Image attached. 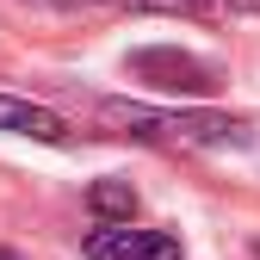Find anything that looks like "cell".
I'll return each instance as SVG.
<instances>
[{
	"instance_id": "cell-1",
	"label": "cell",
	"mask_w": 260,
	"mask_h": 260,
	"mask_svg": "<svg viewBox=\"0 0 260 260\" xmlns=\"http://www.w3.org/2000/svg\"><path fill=\"white\" fill-rule=\"evenodd\" d=\"M93 118L112 124L118 137L161 143V149H223V143L248 137V124L223 118V112H155V106H130V100H100Z\"/></svg>"
},
{
	"instance_id": "cell-2",
	"label": "cell",
	"mask_w": 260,
	"mask_h": 260,
	"mask_svg": "<svg viewBox=\"0 0 260 260\" xmlns=\"http://www.w3.org/2000/svg\"><path fill=\"white\" fill-rule=\"evenodd\" d=\"M137 81L161 87V93H211L217 87V69L205 56H192V50H174V44H143V50H130L124 62Z\"/></svg>"
},
{
	"instance_id": "cell-3",
	"label": "cell",
	"mask_w": 260,
	"mask_h": 260,
	"mask_svg": "<svg viewBox=\"0 0 260 260\" xmlns=\"http://www.w3.org/2000/svg\"><path fill=\"white\" fill-rule=\"evenodd\" d=\"M87 260H180V236L130 230V217H118V223H100L87 236Z\"/></svg>"
},
{
	"instance_id": "cell-4",
	"label": "cell",
	"mask_w": 260,
	"mask_h": 260,
	"mask_svg": "<svg viewBox=\"0 0 260 260\" xmlns=\"http://www.w3.org/2000/svg\"><path fill=\"white\" fill-rule=\"evenodd\" d=\"M50 7H112V13H174V19H242L260 0H50Z\"/></svg>"
},
{
	"instance_id": "cell-5",
	"label": "cell",
	"mask_w": 260,
	"mask_h": 260,
	"mask_svg": "<svg viewBox=\"0 0 260 260\" xmlns=\"http://www.w3.org/2000/svg\"><path fill=\"white\" fill-rule=\"evenodd\" d=\"M0 130H7V137H31V143H75V124L62 112L31 106L19 93H0Z\"/></svg>"
},
{
	"instance_id": "cell-6",
	"label": "cell",
	"mask_w": 260,
	"mask_h": 260,
	"mask_svg": "<svg viewBox=\"0 0 260 260\" xmlns=\"http://www.w3.org/2000/svg\"><path fill=\"white\" fill-rule=\"evenodd\" d=\"M87 205L100 211V223H118V217L137 211V192H130V180H100V186L87 192Z\"/></svg>"
}]
</instances>
